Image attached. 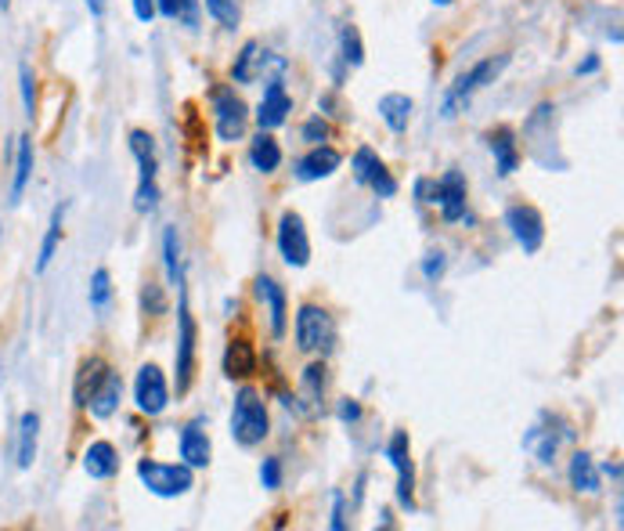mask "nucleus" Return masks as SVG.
I'll use <instances>...</instances> for the list:
<instances>
[{"label":"nucleus","instance_id":"1","mask_svg":"<svg viewBox=\"0 0 624 531\" xmlns=\"http://www.w3.org/2000/svg\"><path fill=\"white\" fill-rule=\"evenodd\" d=\"M271 434V416L267 405L260 398L257 387H242L235 394V409H232V437L242 448L260 445Z\"/></svg>","mask_w":624,"mask_h":531},{"label":"nucleus","instance_id":"2","mask_svg":"<svg viewBox=\"0 0 624 531\" xmlns=\"http://www.w3.org/2000/svg\"><path fill=\"white\" fill-rule=\"evenodd\" d=\"M130 152L138 160V192H134V210L138 213H155L159 207V156H155V141L149 131H130Z\"/></svg>","mask_w":624,"mask_h":531},{"label":"nucleus","instance_id":"3","mask_svg":"<svg viewBox=\"0 0 624 531\" xmlns=\"http://www.w3.org/2000/svg\"><path fill=\"white\" fill-rule=\"evenodd\" d=\"M138 478L159 499H177L196 489V473L188 462H159V459H138Z\"/></svg>","mask_w":624,"mask_h":531},{"label":"nucleus","instance_id":"4","mask_svg":"<svg viewBox=\"0 0 624 531\" xmlns=\"http://www.w3.org/2000/svg\"><path fill=\"white\" fill-rule=\"evenodd\" d=\"M506 65H509V54H495V59H481L470 73H462L459 81L451 84L448 95H445V120L455 116V109L466 106V101L476 95V90H484L487 84H495L498 76H502Z\"/></svg>","mask_w":624,"mask_h":531},{"label":"nucleus","instance_id":"5","mask_svg":"<svg viewBox=\"0 0 624 531\" xmlns=\"http://www.w3.org/2000/svg\"><path fill=\"white\" fill-rule=\"evenodd\" d=\"M333 341H336V325L328 319L325 308H317V304H303L297 311V347L308 355H328L333 351Z\"/></svg>","mask_w":624,"mask_h":531},{"label":"nucleus","instance_id":"6","mask_svg":"<svg viewBox=\"0 0 624 531\" xmlns=\"http://www.w3.org/2000/svg\"><path fill=\"white\" fill-rule=\"evenodd\" d=\"M177 394L191 387V372H196V319L188 308V293L180 286V308H177Z\"/></svg>","mask_w":624,"mask_h":531},{"label":"nucleus","instance_id":"7","mask_svg":"<svg viewBox=\"0 0 624 531\" xmlns=\"http://www.w3.org/2000/svg\"><path fill=\"white\" fill-rule=\"evenodd\" d=\"M506 224L524 254L541 250V243H546V221H541V213L531 207V202H513V207L506 210Z\"/></svg>","mask_w":624,"mask_h":531},{"label":"nucleus","instance_id":"8","mask_svg":"<svg viewBox=\"0 0 624 531\" xmlns=\"http://www.w3.org/2000/svg\"><path fill=\"white\" fill-rule=\"evenodd\" d=\"M213 120H217V138L221 141H238L246 134L249 109L232 87H221L217 95H213Z\"/></svg>","mask_w":624,"mask_h":531},{"label":"nucleus","instance_id":"9","mask_svg":"<svg viewBox=\"0 0 624 531\" xmlns=\"http://www.w3.org/2000/svg\"><path fill=\"white\" fill-rule=\"evenodd\" d=\"M278 254L289 268H308L311 264V239L308 229H303L300 213H282L278 221Z\"/></svg>","mask_w":624,"mask_h":531},{"label":"nucleus","instance_id":"10","mask_svg":"<svg viewBox=\"0 0 624 531\" xmlns=\"http://www.w3.org/2000/svg\"><path fill=\"white\" fill-rule=\"evenodd\" d=\"M134 405H138L145 416L166 412V405H170V383L163 376V369L152 366V361L138 369V380H134Z\"/></svg>","mask_w":624,"mask_h":531},{"label":"nucleus","instance_id":"11","mask_svg":"<svg viewBox=\"0 0 624 531\" xmlns=\"http://www.w3.org/2000/svg\"><path fill=\"white\" fill-rule=\"evenodd\" d=\"M387 459L397 470V503L404 510H415V467H412V452H408V434L397 431L387 442Z\"/></svg>","mask_w":624,"mask_h":531},{"label":"nucleus","instance_id":"12","mask_svg":"<svg viewBox=\"0 0 624 531\" xmlns=\"http://www.w3.org/2000/svg\"><path fill=\"white\" fill-rule=\"evenodd\" d=\"M180 459L188 462L191 470H202V467H210V459H213V442H210V434H207V420H191L185 431H180Z\"/></svg>","mask_w":624,"mask_h":531},{"label":"nucleus","instance_id":"13","mask_svg":"<svg viewBox=\"0 0 624 531\" xmlns=\"http://www.w3.org/2000/svg\"><path fill=\"white\" fill-rule=\"evenodd\" d=\"M289 112H292V98L286 95L282 81H271V84L264 87V98H260L257 127H260V131H275V127H282V123L289 120Z\"/></svg>","mask_w":624,"mask_h":531},{"label":"nucleus","instance_id":"14","mask_svg":"<svg viewBox=\"0 0 624 531\" xmlns=\"http://www.w3.org/2000/svg\"><path fill=\"white\" fill-rule=\"evenodd\" d=\"M120 402H123V380H120V372L105 369V376L95 383V391H90V398H87L84 409H90V416H95V420H109V416L120 409Z\"/></svg>","mask_w":624,"mask_h":531},{"label":"nucleus","instance_id":"15","mask_svg":"<svg viewBox=\"0 0 624 531\" xmlns=\"http://www.w3.org/2000/svg\"><path fill=\"white\" fill-rule=\"evenodd\" d=\"M257 297L267 304V314H271V336H275V341H282V336H286V325H289L286 289H282L271 275H260V279H257Z\"/></svg>","mask_w":624,"mask_h":531},{"label":"nucleus","instance_id":"16","mask_svg":"<svg viewBox=\"0 0 624 531\" xmlns=\"http://www.w3.org/2000/svg\"><path fill=\"white\" fill-rule=\"evenodd\" d=\"M437 207L445 213V221H462L466 218V177L459 171H448L437 181Z\"/></svg>","mask_w":624,"mask_h":531},{"label":"nucleus","instance_id":"17","mask_svg":"<svg viewBox=\"0 0 624 531\" xmlns=\"http://www.w3.org/2000/svg\"><path fill=\"white\" fill-rule=\"evenodd\" d=\"M339 163H344V156H339L336 149H328V145H314V149L297 163V177L311 185V181L333 177L339 171Z\"/></svg>","mask_w":624,"mask_h":531},{"label":"nucleus","instance_id":"18","mask_svg":"<svg viewBox=\"0 0 624 531\" xmlns=\"http://www.w3.org/2000/svg\"><path fill=\"white\" fill-rule=\"evenodd\" d=\"M84 470H87V478H95V481L116 478V470H120L116 445H112V442H90L87 452H84Z\"/></svg>","mask_w":624,"mask_h":531},{"label":"nucleus","instance_id":"19","mask_svg":"<svg viewBox=\"0 0 624 531\" xmlns=\"http://www.w3.org/2000/svg\"><path fill=\"white\" fill-rule=\"evenodd\" d=\"M40 448V412H22L18 420V442H15V462L18 470H29L37 462Z\"/></svg>","mask_w":624,"mask_h":531},{"label":"nucleus","instance_id":"20","mask_svg":"<svg viewBox=\"0 0 624 531\" xmlns=\"http://www.w3.org/2000/svg\"><path fill=\"white\" fill-rule=\"evenodd\" d=\"M487 145H491L495 160H498V174L509 177L516 174L520 166V149H516V134L513 127H495L491 134H487Z\"/></svg>","mask_w":624,"mask_h":531},{"label":"nucleus","instance_id":"21","mask_svg":"<svg viewBox=\"0 0 624 531\" xmlns=\"http://www.w3.org/2000/svg\"><path fill=\"white\" fill-rule=\"evenodd\" d=\"M264 59H267V51L260 48V40H246L242 51L235 54L232 81H235V84H253L257 76L264 73Z\"/></svg>","mask_w":624,"mask_h":531},{"label":"nucleus","instance_id":"22","mask_svg":"<svg viewBox=\"0 0 624 531\" xmlns=\"http://www.w3.org/2000/svg\"><path fill=\"white\" fill-rule=\"evenodd\" d=\"M412 112H415V101L408 98V95H383L379 98V116L383 123L394 131V134H404L408 131V123H412Z\"/></svg>","mask_w":624,"mask_h":531},{"label":"nucleus","instance_id":"23","mask_svg":"<svg viewBox=\"0 0 624 531\" xmlns=\"http://www.w3.org/2000/svg\"><path fill=\"white\" fill-rule=\"evenodd\" d=\"M33 138H26L22 134L18 138V149H15V177H11V202H22V196H26L29 181H33Z\"/></svg>","mask_w":624,"mask_h":531},{"label":"nucleus","instance_id":"24","mask_svg":"<svg viewBox=\"0 0 624 531\" xmlns=\"http://www.w3.org/2000/svg\"><path fill=\"white\" fill-rule=\"evenodd\" d=\"M62 224H65V202L62 207L51 210V221H48V232H43V243H40V257H37V275L51 268L54 254H59V243H62Z\"/></svg>","mask_w":624,"mask_h":531},{"label":"nucleus","instance_id":"25","mask_svg":"<svg viewBox=\"0 0 624 531\" xmlns=\"http://www.w3.org/2000/svg\"><path fill=\"white\" fill-rule=\"evenodd\" d=\"M249 163H253V171L260 174H275L282 166V149L267 131H260V138L253 141V149H249Z\"/></svg>","mask_w":624,"mask_h":531},{"label":"nucleus","instance_id":"26","mask_svg":"<svg viewBox=\"0 0 624 531\" xmlns=\"http://www.w3.org/2000/svg\"><path fill=\"white\" fill-rule=\"evenodd\" d=\"M224 372H228L232 380H246L257 372V355L253 347H249L246 341H232L228 344V355H224Z\"/></svg>","mask_w":624,"mask_h":531},{"label":"nucleus","instance_id":"27","mask_svg":"<svg viewBox=\"0 0 624 531\" xmlns=\"http://www.w3.org/2000/svg\"><path fill=\"white\" fill-rule=\"evenodd\" d=\"M560 437H574V431H560V434H552V431H546V427H535L527 437H524V448L527 452H535L538 456V462H549L556 459V452H560Z\"/></svg>","mask_w":624,"mask_h":531},{"label":"nucleus","instance_id":"28","mask_svg":"<svg viewBox=\"0 0 624 531\" xmlns=\"http://www.w3.org/2000/svg\"><path fill=\"white\" fill-rule=\"evenodd\" d=\"M300 391H303V398H308V416L322 412V398H325V366L322 361H311V366L303 369Z\"/></svg>","mask_w":624,"mask_h":531},{"label":"nucleus","instance_id":"29","mask_svg":"<svg viewBox=\"0 0 624 531\" xmlns=\"http://www.w3.org/2000/svg\"><path fill=\"white\" fill-rule=\"evenodd\" d=\"M571 484L585 495L599 492V470H596V462H592L588 452H577V456L571 459Z\"/></svg>","mask_w":624,"mask_h":531},{"label":"nucleus","instance_id":"30","mask_svg":"<svg viewBox=\"0 0 624 531\" xmlns=\"http://www.w3.org/2000/svg\"><path fill=\"white\" fill-rule=\"evenodd\" d=\"M105 361L101 358H87L84 366H79V372H76V387H73V398H76V405L84 409L87 405V398H90V391H95V383L105 376Z\"/></svg>","mask_w":624,"mask_h":531},{"label":"nucleus","instance_id":"31","mask_svg":"<svg viewBox=\"0 0 624 531\" xmlns=\"http://www.w3.org/2000/svg\"><path fill=\"white\" fill-rule=\"evenodd\" d=\"M155 11L170 22H185L188 29L199 26V0H159Z\"/></svg>","mask_w":624,"mask_h":531},{"label":"nucleus","instance_id":"32","mask_svg":"<svg viewBox=\"0 0 624 531\" xmlns=\"http://www.w3.org/2000/svg\"><path fill=\"white\" fill-rule=\"evenodd\" d=\"M163 261H166V275L170 282L180 289L185 286V268H180V239H177V229H166L163 235Z\"/></svg>","mask_w":624,"mask_h":531},{"label":"nucleus","instance_id":"33","mask_svg":"<svg viewBox=\"0 0 624 531\" xmlns=\"http://www.w3.org/2000/svg\"><path fill=\"white\" fill-rule=\"evenodd\" d=\"M87 300H90V308H95L98 314H101V311H109V304H112V275H109L105 268H98L95 275H90Z\"/></svg>","mask_w":624,"mask_h":531},{"label":"nucleus","instance_id":"34","mask_svg":"<svg viewBox=\"0 0 624 531\" xmlns=\"http://www.w3.org/2000/svg\"><path fill=\"white\" fill-rule=\"evenodd\" d=\"M350 166H354V177H358V185H369V181H372V177H376V174L383 171V160H379L376 152L369 149V145H361V149L354 152V163H350Z\"/></svg>","mask_w":624,"mask_h":531},{"label":"nucleus","instance_id":"35","mask_svg":"<svg viewBox=\"0 0 624 531\" xmlns=\"http://www.w3.org/2000/svg\"><path fill=\"white\" fill-rule=\"evenodd\" d=\"M18 90H22V109H26V116L33 120V112H37V76L26 62L18 65Z\"/></svg>","mask_w":624,"mask_h":531},{"label":"nucleus","instance_id":"36","mask_svg":"<svg viewBox=\"0 0 624 531\" xmlns=\"http://www.w3.org/2000/svg\"><path fill=\"white\" fill-rule=\"evenodd\" d=\"M339 48H344L347 65H361V62H365V48H361L358 26H344V33H339Z\"/></svg>","mask_w":624,"mask_h":531},{"label":"nucleus","instance_id":"37","mask_svg":"<svg viewBox=\"0 0 624 531\" xmlns=\"http://www.w3.org/2000/svg\"><path fill=\"white\" fill-rule=\"evenodd\" d=\"M210 15L221 22L224 29H235L238 26V0H207Z\"/></svg>","mask_w":624,"mask_h":531},{"label":"nucleus","instance_id":"38","mask_svg":"<svg viewBox=\"0 0 624 531\" xmlns=\"http://www.w3.org/2000/svg\"><path fill=\"white\" fill-rule=\"evenodd\" d=\"M141 308H145V314H163L166 311V300H163V289L155 286V282H149V286L141 289Z\"/></svg>","mask_w":624,"mask_h":531},{"label":"nucleus","instance_id":"39","mask_svg":"<svg viewBox=\"0 0 624 531\" xmlns=\"http://www.w3.org/2000/svg\"><path fill=\"white\" fill-rule=\"evenodd\" d=\"M260 484H264L267 492L282 489V459H264V462H260Z\"/></svg>","mask_w":624,"mask_h":531},{"label":"nucleus","instance_id":"40","mask_svg":"<svg viewBox=\"0 0 624 531\" xmlns=\"http://www.w3.org/2000/svg\"><path fill=\"white\" fill-rule=\"evenodd\" d=\"M448 271V257L440 254V250H434V254H426V261H423V275H426V282H440V275Z\"/></svg>","mask_w":624,"mask_h":531},{"label":"nucleus","instance_id":"41","mask_svg":"<svg viewBox=\"0 0 624 531\" xmlns=\"http://www.w3.org/2000/svg\"><path fill=\"white\" fill-rule=\"evenodd\" d=\"M369 188L376 192L379 199H390V196H397V181L390 177V171H387V166H383V171H379L376 177L369 181Z\"/></svg>","mask_w":624,"mask_h":531},{"label":"nucleus","instance_id":"42","mask_svg":"<svg viewBox=\"0 0 624 531\" xmlns=\"http://www.w3.org/2000/svg\"><path fill=\"white\" fill-rule=\"evenodd\" d=\"M328 138V123L322 116H311L308 123H303V141H311V145H322Z\"/></svg>","mask_w":624,"mask_h":531},{"label":"nucleus","instance_id":"43","mask_svg":"<svg viewBox=\"0 0 624 531\" xmlns=\"http://www.w3.org/2000/svg\"><path fill=\"white\" fill-rule=\"evenodd\" d=\"M134 15H138V22H152L155 18V0H130Z\"/></svg>","mask_w":624,"mask_h":531},{"label":"nucleus","instance_id":"44","mask_svg":"<svg viewBox=\"0 0 624 531\" xmlns=\"http://www.w3.org/2000/svg\"><path fill=\"white\" fill-rule=\"evenodd\" d=\"M347 528V510H344V495H333V531H344Z\"/></svg>","mask_w":624,"mask_h":531},{"label":"nucleus","instance_id":"45","mask_svg":"<svg viewBox=\"0 0 624 531\" xmlns=\"http://www.w3.org/2000/svg\"><path fill=\"white\" fill-rule=\"evenodd\" d=\"M339 420H347V423L361 420V405L358 402H344V405H339Z\"/></svg>","mask_w":624,"mask_h":531},{"label":"nucleus","instance_id":"46","mask_svg":"<svg viewBox=\"0 0 624 531\" xmlns=\"http://www.w3.org/2000/svg\"><path fill=\"white\" fill-rule=\"evenodd\" d=\"M87 8H90V15H95V18L105 15V0H87Z\"/></svg>","mask_w":624,"mask_h":531},{"label":"nucleus","instance_id":"47","mask_svg":"<svg viewBox=\"0 0 624 531\" xmlns=\"http://www.w3.org/2000/svg\"><path fill=\"white\" fill-rule=\"evenodd\" d=\"M596 70H599V59H588V62L577 65V76H582V73H596Z\"/></svg>","mask_w":624,"mask_h":531},{"label":"nucleus","instance_id":"48","mask_svg":"<svg viewBox=\"0 0 624 531\" xmlns=\"http://www.w3.org/2000/svg\"><path fill=\"white\" fill-rule=\"evenodd\" d=\"M603 473H607V478L621 481V462H607V467H603Z\"/></svg>","mask_w":624,"mask_h":531},{"label":"nucleus","instance_id":"49","mask_svg":"<svg viewBox=\"0 0 624 531\" xmlns=\"http://www.w3.org/2000/svg\"><path fill=\"white\" fill-rule=\"evenodd\" d=\"M434 4H440V8H451V4H455V0H434Z\"/></svg>","mask_w":624,"mask_h":531},{"label":"nucleus","instance_id":"50","mask_svg":"<svg viewBox=\"0 0 624 531\" xmlns=\"http://www.w3.org/2000/svg\"><path fill=\"white\" fill-rule=\"evenodd\" d=\"M11 8V0H0V11H8Z\"/></svg>","mask_w":624,"mask_h":531},{"label":"nucleus","instance_id":"51","mask_svg":"<svg viewBox=\"0 0 624 531\" xmlns=\"http://www.w3.org/2000/svg\"><path fill=\"white\" fill-rule=\"evenodd\" d=\"M0 383H4V361H0Z\"/></svg>","mask_w":624,"mask_h":531},{"label":"nucleus","instance_id":"52","mask_svg":"<svg viewBox=\"0 0 624 531\" xmlns=\"http://www.w3.org/2000/svg\"><path fill=\"white\" fill-rule=\"evenodd\" d=\"M0 239H4V229H0Z\"/></svg>","mask_w":624,"mask_h":531}]
</instances>
